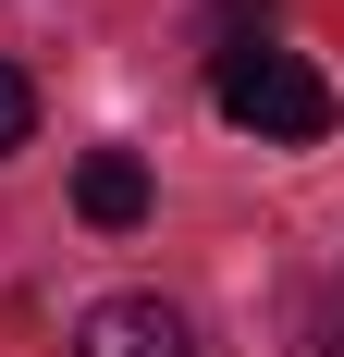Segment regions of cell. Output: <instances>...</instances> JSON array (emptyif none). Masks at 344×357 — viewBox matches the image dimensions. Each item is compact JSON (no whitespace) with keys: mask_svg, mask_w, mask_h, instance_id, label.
<instances>
[{"mask_svg":"<svg viewBox=\"0 0 344 357\" xmlns=\"http://www.w3.org/2000/svg\"><path fill=\"white\" fill-rule=\"evenodd\" d=\"M74 210L99 222V234H136L148 222V160L136 148H86V160H74Z\"/></svg>","mask_w":344,"mask_h":357,"instance_id":"cell-3","label":"cell"},{"mask_svg":"<svg viewBox=\"0 0 344 357\" xmlns=\"http://www.w3.org/2000/svg\"><path fill=\"white\" fill-rule=\"evenodd\" d=\"M209 99H221V123H246L258 148H320L332 136V74L295 62V50H234V62L209 74Z\"/></svg>","mask_w":344,"mask_h":357,"instance_id":"cell-1","label":"cell"},{"mask_svg":"<svg viewBox=\"0 0 344 357\" xmlns=\"http://www.w3.org/2000/svg\"><path fill=\"white\" fill-rule=\"evenodd\" d=\"M74 357H197V333L172 321L160 296H99L86 333H74Z\"/></svg>","mask_w":344,"mask_h":357,"instance_id":"cell-2","label":"cell"},{"mask_svg":"<svg viewBox=\"0 0 344 357\" xmlns=\"http://www.w3.org/2000/svg\"><path fill=\"white\" fill-rule=\"evenodd\" d=\"M209 37H221V62H234L246 37H271V0H209Z\"/></svg>","mask_w":344,"mask_h":357,"instance_id":"cell-5","label":"cell"},{"mask_svg":"<svg viewBox=\"0 0 344 357\" xmlns=\"http://www.w3.org/2000/svg\"><path fill=\"white\" fill-rule=\"evenodd\" d=\"M25 136H37V74H25V62H0V160H13Z\"/></svg>","mask_w":344,"mask_h":357,"instance_id":"cell-4","label":"cell"}]
</instances>
